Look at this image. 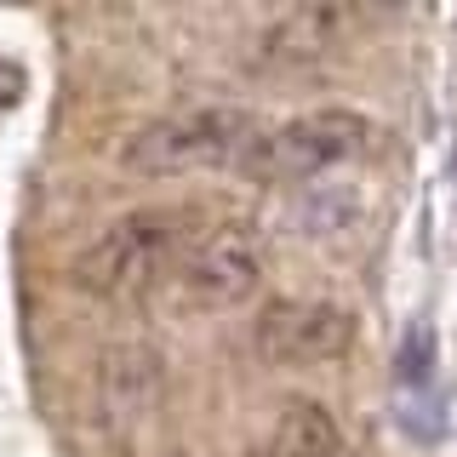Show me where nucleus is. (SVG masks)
<instances>
[{
    "mask_svg": "<svg viewBox=\"0 0 457 457\" xmlns=\"http://www.w3.org/2000/svg\"><path fill=\"white\" fill-rule=\"evenodd\" d=\"M361 23L349 6H297L263 35V63L269 69H303V63H320L343 46V35Z\"/></svg>",
    "mask_w": 457,
    "mask_h": 457,
    "instance_id": "6",
    "label": "nucleus"
},
{
    "mask_svg": "<svg viewBox=\"0 0 457 457\" xmlns=\"http://www.w3.org/2000/svg\"><path fill=\"white\" fill-rule=\"evenodd\" d=\"M252 349L269 366H337L354 349V314L326 297H275L252 320Z\"/></svg>",
    "mask_w": 457,
    "mask_h": 457,
    "instance_id": "5",
    "label": "nucleus"
},
{
    "mask_svg": "<svg viewBox=\"0 0 457 457\" xmlns=\"http://www.w3.org/2000/svg\"><path fill=\"white\" fill-rule=\"evenodd\" d=\"M257 132H263L257 114L235 109V104H200V109H178V114L137 126L126 137L120 161L137 178H189V171H218V166L240 171Z\"/></svg>",
    "mask_w": 457,
    "mask_h": 457,
    "instance_id": "2",
    "label": "nucleus"
},
{
    "mask_svg": "<svg viewBox=\"0 0 457 457\" xmlns=\"http://www.w3.org/2000/svg\"><path fill=\"white\" fill-rule=\"evenodd\" d=\"M378 137V126L354 109H309V114H292L280 126H263L252 143V154L240 161V171L269 189H292V183H314L326 171L361 161Z\"/></svg>",
    "mask_w": 457,
    "mask_h": 457,
    "instance_id": "3",
    "label": "nucleus"
},
{
    "mask_svg": "<svg viewBox=\"0 0 457 457\" xmlns=\"http://www.w3.org/2000/svg\"><path fill=\"white\" fill-rule=\"evenodd\" d=\"M269 457H354V446L320 400H286L269 428Z\"/></svg>",
    "mask_w": 457,
    "mask_h": 457,
    "instance_id": "7",
    "label": "nucleus"
},
{
    "mask_svg": "<svg viewBox=\"0 0 457 457\" xmlns=\"http://www.w3.org/2000/svg\"><path fill=\"white\" fill-rule=\"evenodd\" d=\"M269 275V246L257 235V223H212L195 235V246L183 252L178 275H171V297L195 314H223L257 297V286Z\"/></svg>",
    "mask_w": 457,
    "mask_h": 457,
    "instance_id": "4",
    "label": "nucleus"
},
{
    "mask_svg": "<svg viewBox=\"0 0 457 457\" xmlns=\"http://www.w3.org/2000/svg\"><path fill=\"white\" fill-rule=\"evenodd\" d=\"M189 246H195V218L183 206H137L126 218H114L104 235L86 240L69 263V280L86 297L126 303V297H143L149 286L178 275Z\"/></svg>",
    "mask_w": 457,
    "mask_h": 457,
    "instance_id": "1",
    "label": "nucleus"
}]
</instances>
